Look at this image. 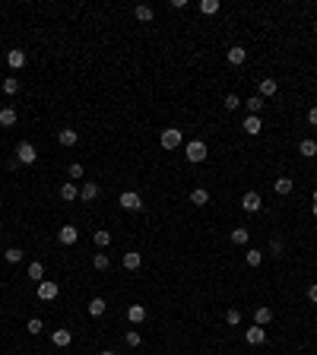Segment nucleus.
<instances>
[{
	"instance_id": "a878e982",
	"label": "nucleus",
	"mask_w": 317,
	"mask_h": 355,
	"mask_svg": "<svg viewBox=\"0 0 317 355\" xmlns=\"http://www.w3.org/2000/svg\"><path fill=\"white\" fill-rule=\"evenodd\" d=\"M105 307H108V301H105V298H92V301H89V314H92V317H102Z\"/></svg>"
},
{
	"instance_id": "79ce46f5",
	"label": "nucleus",
	"mask_w": 317,
	"mask_h": 355,
	"mask_svg": "<svg viewBox=\"0 0 317 355\" xmlns=\"http://www.w3.org/2000/svg\"><path fill=\"white\" fill-rule=\"evenodd\" d=\"M311 212L317 216V191H314V203H311Z\"/></svg>"
},
{
	"instance_id": "1a4fd4ad",
	"label": "nucleus",
	"mask_w": 317,
	"mask_h": 355,
	"mask_svg": "<svg viewBox=\"0 0 317 355\" xmlns=\"http://www.w3.org/2000/svg\"><path fill=\"white\" fill-rule=\"evenodd\" d=\"M96 197H99V184L96 181H83V187H79V200H83V203H92Z\"/></svg>"
},
{
	"instance_id": "f03ea898",
	"label": "nucleus",
	"mask_w": 317,
	"mask_h": 355,
	"mask_svg": "<svg viewBox=\"0 0 317 355\" xmlns=\"http://www.w3.org/2000/svg\"><path fill=\"white\" fill-rule=\"evenodd\" d=\"M159 146L162 149H178L181 146V130L178 127H165V130H162V137H159Z\"/></svg>"
},
{
	"instance_id": "c85d7f7f",
	"label": "nucleus",
	"mask_w": 317,
	"mask_h": 355,
	"mask_svg": "<svg viewBox=\"0 0 317 355\" xmlns=\"http://www.w3.org/2000/svg\"><path fill=\"white\" fill-rule=\"evenodd\" d=\"M19 92V79L16 76H4V96H16Z\"/></svg>"
},
{
	"instance_id": "6e6552de",
	"label": "nucleus",
	"mask_w": 317,
	"mask_h": 355,
	"mask_svg": "<svg viewBox=\"0 0 317 355\" xmlns=\"http://www.w3.org/2000/svg\"><path fill=\"white\" fill-rule=\"evenodd\" d=\"M225 57H229V64H232V67H241L244 61H248V51H244V48H241V45H232V48H229V54H225Z\"/></svg>"
},
{
	"instance_id": "aec40b11",
	"label": "nucleus",
	"mask_w": 317,
	"mask_h": 355,
	"mask_svg": "<svg viewBox=\"0 0 317 355\" xmlns=\"http://www.w3.org/2000/svg\"><path fill=\"white\" fill-rule=\"evenodd\" d=\"M140 263H143V254L140 251H127L124 254V270H140Z\"/></svg>"
},
{
	"instance_id": "20e7f679",
	"label": "nucleus",
	"mask_w": 317,
	"mask_h": 355,
	"mask_svg": "<svg viewBox=\"0 0 317 355\" xmlns=\"http://www.w3.org/2000/svg\"><path fill=\"white\" fill-rule=\"evenodd\" d=\"M16 159H19V165H35V159H38V149H35L32 143H19V146H16Z\"/></svg>"
},
{
	"instance_id": "f8f14e48",
	"label": "nucleus",
	"mask_w": 317,
	"mask_h": 355,
	"mask_svg": "<svg viewBox=\"0 0 317 355\" xmlns=\"http://www.w3.org/2000/svg\"><path fill=\"white\" fill-rule=\"evenodd\" d=\"M276 89H279V82H276L273 76H263V79H260V92H257V96H260V99H269V96H276Z\"/></svg>"
},
{
	"instance_id": "c756f323",
	"label": "nucleus",
	"mask_w": 317,
	"mask_h": 355,
	"mask_svg": "<svg viewBox=\"0 0 317 355\" xmlns=\"http://www.w3.org/2000/svg\"><path fill=\"white\" fill-rule=\"evenodd\" d=\"M222 105H225V111H235V108H241V105H244V99H238L235 92H229V96L222 99Z\"/></svg>"
},
{
	"instance_id": "7c9ffc66",
	"label": "nucleus",
	"mask_w": 317,
	"mask_h": 355,
	"mask_svg": "<svg viewBox=\"0 0 317 355\" xmlns=\"http://www.w3.org/2000/svg\"><path fill=\"white\" fill-rule=\"evenodd\" d=\"M244 260H248V267H260V263H263V254L257 251V247H251V251L244 254Z\"/></svg>"
},
{
	"instance_id": "72a5a7b5",
	"label": "nucleus",
	"mask_w": 317,
	"mask_h": 355,
	"mask_svg": "<svg viewBox=\"0 0 317 355\" xmlns=\"http://www.w3.org/2000/svg\"><path fill=\"white\" fill-rule=\"evenodd\" d=\"M26 330H29V333H32V336H38V333H41V330H44V324H41V317H29V324H26Z\"/></svg>"
},
{
	"instance_id": "a211bd4d",
	"label": "nucleus",
	"mask_w": 317,
	"mask_h": 355,
	"mask_svg": "<svg viewBox=\"0 0 317 355\" xmlns=\"http://www.w3.org/2000/svg\"><path fill=\"white\" fill-rule=\"evenodd\" d=\"M133 16H137L140 22H152V16H156V10H152L149 4H137V7H133Z\"/></svg>"
},
{
	"instance_id": "f704fd0d",
	"label": "nucleus",
	"mask_w": 317,
	"mask_h": 355,
	"mask_svg": "<svg viewBox=\"0 0 317 355\" xmlns=\"http://www.w3.org/2000/svg\"><path fill=\"white\" fill-rule=\"evenodd\" d=\"M92 267H96V270H108V267H111L108 254H96V257H92Z\"/></svg>"
},
{
	"instance_id": "dca6fc26",
	"label": "nucleus",
	"mask_w": 317,
	"mask_h": 355,
	"mask_svg": "<svg viewBox=\"0 0 317 355\" xmlns=\"http://www.w3.org/2000/svg\"><path fill=\"white\" fill-rule=\"evenodd\" d=\"M7 64L13 67V70H19V67H26V51H19V48H13V51H7Z\"/></svg>"
},
{
	"instance_id": "e433bc0d",
	"label": "nucleus",
	"mask_w": 317,
	"mask_h": 355,
	"mask_svg": "<svg viewBox=\"0 0 317 355\" xmlns=\"http://www.w3.org/2000/svg\"><path fill=\"white\" fill-rule=\"evenodd\" d=\"M124 339H127V346H130V349H137L140 342H143V336H140L137 330H127V336H124Z\"/></svg>"
},
{
	"instance_id": "393cba45",
	"label": "nucleus",
	"mask_w": 317,
	"mask_h": 355,
	"mask_svg": "<svg viewBox=\"0 0 317 355\" xmlns=\"http://www.w3.org/2000/svg\"><path fill=\"white\" fill-rule=\"evenodd\" d=\"M29 279L32 282H41L44 279V267L38 263V260H32V263H29Z\"/></svg>"
},
{
	"instance_id": "473e14b6",
	"label": "nucleus",
	"mask_w": 317,
	"mask_h": 355,
	"mask_svg": "<svg viewBox=\"0 0 317 355\" xmlns=\"http://www.w3.org/2000/svg\"><path fill=\"white\" fill-rule=\"evenodd\" d=\"M200 13H206V16L219 13V0H200Z\"/></svg>"
},
{
	"instance_id": "37998d69",
	"label": "nucleus",
	"mask_w": 317,
	"mask_h": 355,
	"mask_svg": "<svg viewBox=\"0 0 317 355\" xmlns=\"http://www.w3.org/2000/svg\"><path fill=\"white\" fill-rule=\"evenodd\" d=\"M99 355H114V352H99Z\"/></svg>"
},
{
	"instance_id": "ddd939ff",
	"label": "nucleus",
	"mask_w": 317,
	"mask_h": 355,
	"mask_svg": "<svg viewBox=\"0 0 317 355\" xmlns=\"http://www.w3.org/2000/svg\"><path fill=\"white\" fill-rule=\"evenodd\" d=\"M51 342H54L57 349H67L70 342H73V333H70V330H54V333H51Z\"/></svg>"
},
{
	"instance_id": "bb28decb",
	"label": "nucleus",
	"mask_w": 317,
	"mask_h": 355,
	"mask_svg": "<svg viewBox=\"0 0 317 355\" xmlns=\"http://www.w3.org/2000/svg\"><path fill=\"white\" fill-rule=\"evenodd\" d=\"M16 124V111L13 108H0V127H13Z\"/></svg>"
},
{
	"instance_id": "9d476101",
	"label": "nucleus",
	"mask_w": 317,
	"mask_h": 355,
	"mask_svg": "<svg viewBox=\"0 0 317 355\" xmlns=\"http://www.w3.org/2000/svg\"><path fill=\"white\" fill-rule=\"evenodd\" d=\"M244 339H248V342H251V346H263V342H266V330L254 324V327L248 330V333H244Z\"/></svg>"
},
{
	"instance_id": "9b49d317",
	"label": "nucleus",
	"mask_w": 317,
	"mask_h": 355,
	"mask_svg": "<svg viewBox=\"0 0 317 355\" xmlns=\"http://www.w3.org/2000/svg\"><path fill=\"white\" fill-rule=\"evenodd\" d=\"M76 238H79V232L73 229V226H64V229H57V241H61V244H76Z\"/></svg>"
},
{
	"instance_id": "2f4dec72",
	"label": "nucleus",
	"mask_w": 317,
	"mask_h": 355,
	"mask_svg": "<svg viewBox=\"0 0 317 355\" xmlns=\"http://www.w3.org/2000/svg\"><path fill=\"white\" fill-rule=\"evenodd\" d=\"M244 105H248V111H251V114H260V111H263V99H260V96H251Z\"/></svg>"
},
{
	"instance_id": "ea45409f",
	"label": "nucleus",
	"mask_w": 317,
	"mask_h": 355,
	"mask_svg": "<svg viewBox=\"0 0 317 355\" xmlns=\"http://www.w3.org/2000/svg\"><path fill=\"white\" fill-rule=\"evenodd\" d=\"M308 301L317 304V282H314V286H308Z\"/></svg>"
},
{
	"instance_id": "58836bf2",
	"label": "nucleus",
	"mask_w": 317,
	"mask_h": 355,
	"mask_svg": "<svg viewBox=\"0 0 317 355\" xmlns=\"http://www.w3.org/2000/svg\"><path fill=\"white\" fill-rule=\"evenodd\" d=\"M67 174H70V178H83V165H79V162H73V165L67 168Z\"/></svg>"
},
{
	"instance_id": "b1692460",
	"label": "nucleus",
	"mask_w": 317,
	"mask_h": 355,
	"mask_svg": "<svg viewBox=\"0 0 317 355\" xmlns=\"http://www.w3.org/2000/svg\"><path fill=\"white\" fill-rule=\"evenodd\" d=\"M92 241H96L99 247H108V244H111V232H108V229H96V235H92Z\"/></svg>"
},
{
	"instance_id": "6ab92c4d",
	"label": "nucleus",
	"mask_w": 317,
	"mask_h": 355,
	"mask_svg": "<svg viewBox=\"0 0 317 355\" xmlns=\"http://www.w3.org/2000/svg\"><path fill=\"white\" fill-rule=\"evenodd\" d=\"M191 203L194 206H206L209 203V191H206V187H194V191H191Z\"/></svg>"
},
{
	"instance_id": "0eeeda50",
	"label": "nucleus",
	"mask_w": 317,
	"mask_h": 355,
	"mask_svg": "<svg viewBox=\"0 0 317 355\" xmlns=\"http://www.w3.org/2000/svg\"><path fill=\"white\" fill-rule=\"evenodd\" d=\"M269 321H273V307L257 304V307H254V324H257V327H266Z\"/></svg>"
},
{
	"instance_id": "2eb2a0df",
	"label": "nucleus",
	"mask_w": 317,
	"mask_h": 355,
	"mask_svg": "<svg viewBox=\"0 0 317 355\" xmlns=\"http://www.w3.org/2000/svg\"><path fill=\"white\" fill-rule=\"evenodd\" d=\"M76 140H79V134L73 127H64L61 134H57V143H61V146H76Z\"/></svg>"
},
{
	"instance_id": "a19ab883",
	"label": "nucleus",
	"mask_w": 317,
	"mask_h": 355,
	"mask_svg": "<svg viewBox=\"0 0 317 355\" xmlns=\"http://www.w3.org/2000/svg\"><path fill=\"white\" fill-rule=\"evenodd\" d=\"M308 124H314V127H317V108H311V111H308Z\"/></svg>"
},
{
	"instance_id": "c03bdc74",
	"label": "nucleus",
	"mask_w": 317,
	"mask_h": 355,
	"mask_svg": "<svg viewBox=\"0 0 317 355\" xmlns=\"http://www.w3.org/2000/svg\"><path fill=\"white\" fill-rule=\"evenodd\" d=\"M0 229H4V222H0Z\"/></svg>"
},
{
	"instance_id": "5701e85b",
	"label": "nucleus",
	"mask_w": 317,
	"mask_h": 355,
	"mask_svg": "<svg viewBox=\"0 0 317 355\" xmlns=\"http://www.w3.org/2000/svg\"><path fill=\"white\" fill-rule=\"evenodd\" d=\"M76 197H79V187H76L73 181L61 184V200H67V203H70V200H76Z\"/></svg>"
},
{
	"instance_id": "4468645a",
	"label": "nucleus",
	"mask_w": 317,
	"mask_h": 355,
	"mask_svg": "<svg viewBox=\"0 0 317 355\" xmlns=\"http://www.w3.org/2000/svg\"><path fill=\"white\" fill-rule=\"evenodd\" d=\"M127 321H130L133 327L143 324V321H146V307H143V304H130V307H127Z\"/></svg>"
},
{
	"instance_id": "412c9836",
	"label": "nucleus",
	"mask_w": 317,
	"mask_h": 355,
	"mask_svg": "<svg viewBox=\"0 0 317 355\" xmlns=\"http://www.w3.org/2000/svg\"><path fill=\"white\" fill-rule=\"evenodd\" d=\"M292 187H295V181H292V178H276L273 191H276L279 197H286V194H292Z\"/></svg>"
},
{
	"instance_id": "4c0bfd02",
	"label": "nucleus",
	"mask_w": 317,
	"mask_h": 355,
	"mask_svg": "<svg viewBox=\"0 0 317 355\" xmlns=\"http://www.w3.org/2000/svg\"><path fill=\"white\" fill-rule=\"evenodd\" d=\"M7 263H19V260H22V251H19V247H7Z\"/></svg>"
},
{
	"instance_id": "cd10ccee",
	"label": "nucleus",
	"mask_w": 317,
	"mask_h": 355,
	"mask_svg": "<svg viewBox=\"0 0 317 355\" xmlns=\"http://www.w3.org/2000/svg\"><path fill=\"white\" fill-rule=\"evenodd\" d=\"M248 238H251V232L248 229H232V244H248Z\"/></svg>"
},
{
	"instance_id": "f257e3e1",
	"label": "nucleus",
	"mask_w": 317,
	"mask_h": 355,
	"mask_svg": "<svg viewBox=\"0 0 317 355\" xmlns=\"http://www.w3.org/2000/svg\"><path fill=\"white\" fill-rule=\"evenodd\" d=\"M184 156H187V162H203L206 156H209V149H206V143H203V140H191V143H187L184 146Z\"/></svg>"
},
{
	"instance_id": "423d86ee",
	"label": "nucleus",
	"mask_w": 317,
	"mask_h": 355,
	"mask_svg": "<svg viewBox=\"0 0 317 355\" xmlns=\"http://www.w3.org/2000/svg\"><path fill=\"white\" fill-rule=\"evenodd\" d=\"M57 292H61V289H57L54 279H41V282H38V298H41V301H54Z\"/></svg>"
},
{
	"instance_id": "39448f33",
	"label": "nucleus",
	"mask_w": 317,
	"mask_h": 355,
	"mask_svg": "<svg viewBox=\"0 0 317 355\" xmlns=\"http://www.w3.org/2000/svg\"><path fill=\"white\" fill-rule=\"evenodd\" d=\"M241 209H244V212H260V209H263L260 194H257V191H248V194L241 197Z\"/></svg>"
},
{
	"instance_id": "4be33fe9",
	"label": "nucleus",
	"mask_w": 317,
	"mask_h": 355,
	"mask_svg": "<svg viewBox=\"0 0 317 355\" xmlns=\"http://www.w3.org/2000/svg\"><path fill=\"white\" fill-rule=\"evenodd\" d=\"M298 152H301L304 159H314V156H317V140H301V143H298Z\"/></svg>"
},
{
	"instance_id": "7ed1b4c3",
	"label": "nucleus",
	"mask_w": 317,
	"mask_h": 355,
	"mask_svg": "<svg viewBox=\"0 0 317 355\" xmlns=\"http://www.w3.org/2000/svg\"><path fill=\"white\" fill-rule=\"evenodd\" d=\"M117 203H121L124 209H130V212H140V209H143V197H140L137 191H124Z\"/></svg>"
},
{
	"instance_id": "f3484780",
	"label": "nucleus",
	"mask_w": 317,
	"mask_h": 355,
	"mask_svg": "<svg viewBox=\"0 0 317 355\" xmlns=\"http://www.w3.org/2000/svg\"><path fill=\"white\" fill-rule=\"evenodd\" d=\"M260 114H248V117H244V134H251V137H257V134H260Z\"/></svg>"
},
{
	"instance_id": "c9c22d12",
	"label": "nucleus",
	"mask_w": 317,
	"mask_h": 355,
	"mask_svg": "<svg viewBox=\"0 0 317 355\" xmlns=\"http://www.w3.org/2000/svg\"><path fill=\"white\" fill-rule=\"evenodd\" d=\"M225 321H229L232 327H238V324H241V311H238V307H229V311H225Z\"/></svg>"
}]
</instances>
